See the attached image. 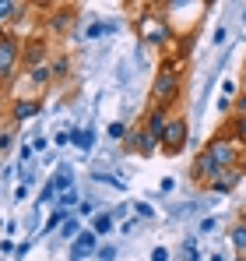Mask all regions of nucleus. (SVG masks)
<instances>
[{
	"label": "nucleus",
	"mask_w": 246,
	"mask_h": 261,
	"mask_svg": "<svg viewBox=\"0 0 246 261\" xmlns=\"http://www.w3.org/2000/svg\"><path fill=\"white\" fill-rule=\"evenodd\" d=\"M18 60H21V43L14 36H4L0 39V85L11 82V74L18 71Z\"/></svg>",
	"instance_id": "nucleus-1"
},
{
	"label": "nucleus",
	"mask_w": 246,
	"mask_h": 261,
	"mask_svg": "<svg viewBox=\"0 0 246 261\" xmlns=\"http://www.w3.org/2000/svg\"><path fill=\"white\" fill-rule=\"evenodd\" d=\"M176 88H179L176 67H162L159 78H155V85H151V99H155V102H169V99L176 95Z\"/></svg>",
	"instance_id": "nucleus-2"
},
{
	"label": "nucleus",
	"mask_w": 246,
	"mask_h": 261,
	"mask_svg": "<svg viewBox=\"0 0 246 261\" xmlns=\"http://www.w3.org/2000/svg\"><path fill=\"white\" fill-rule=\"evenodd\" d=\"M183 145H187V120L176 117V120H169V127H165V134H162V148L169 155H176Z\"/></svg>",
	"instance_id": "nucleus-3"
},
{
	"label": "nucleus",
	"mask_w": 246,
	"mask_h": 261,
	"mask_svg": "<svg viewBox=\"0 0 246 261\" xmlns=\"http://www.w3.org/2000/svg\"><path fill=\"white\" fill-rule=\"evenodd\" d=\"M204 152L214 159V166H218V170H229V166H232V159H236V145H232L229 138H214Z\"/></svg>",
	"instance_id": "nucleus-4"
},
{
	"label": "nucleus",
	"mask_w": 246,
	"mask_h": 261,
	"mask_svg": "<svg viewBox=\"0 0 246 261\" xmlns=\"http://www.w3.org/2000/svg\"><path fill=\"white\" fill-rule=\"evenodd\" d=\"M239 170H218V176L211 180V187L218 191V194H229V191H236V184H239Z\"/></svg>",
	"instance_id": "nucleus-5"
},
{
	"label": "nucleus",
	"mask_w": 246,
	"mask_h": 261,
	"mask_svg": "<svg viewBox=\"0 0 246 261\" xmlns=\"http://www.w3.org/2000/svg\"><path fill=\"white\" fill-rule=\"evenodd\" d=\"M95 240H99V233H95V229H88V233H81V237H78V244L71 247V254H74V261H81L84 254H91V251H95Z\"/></svg>",
	"instance_id": "nucleus-6"
},
{
	"label": "nucleus",
	"mask_w": 246,
	"mask_h": 261,
	"mask_svg": "<svg viewBox=\"0 0 246 261\" xmlns=\"http://www.w3.org/2000/svg\"><path fill=\"white\" fill-rule=\"evenodd\" d=\"M194 176H211V180L218 176V166H214V159H211L207 152L197 155V163H194Z\"/></svg>",
	"instance_id": "nucleus-7"
},
{
	"label": "nucleus",
	"mask_w": 246,
	"mask_h": 261,
	"mask_svg": "<svg viewBox=\"0 0 246 261\" xmlns=\"http://www.w3.org/2000/svg\"><path fill=\"white\" fill-rule=\"evenodd\" d=\"M56 191H71L74 187V176H71V166H60L56 173H53V180H49Z\"/></svg>",
	"instance_id": "nucleus-8"
},
{
	"label": "nucleus",
	"mask_w": 246,
	"mask_h": 261,
	"mask_svg": "<svg viewBox=\"0 0 246 261\" xmlns=\"http://www.w3.org/2000/svg\"><path fill=\"white\" fill-rule=\"evenodd\" d=\"M36 113H39V102H36V99H21V102L14 106V117H18V120H28V117H36Z\"/></svg>",
	"instance_id": "nucleus-9"
},
{
	"label": "nucleus",
	"mask_w": 246,
	"mask_h": 261,
	"mask_svg": "<svg viewBox=\"0 0 246 261\" xmlns=\"http://www.w3.org/2000/svg\"><path fill=\"white\" fill-rule=\"evenodd\" d=\"M18 11H21V4H14V0H0V25L11 21V18H18Z\"/></svg>",
	"instance_id": "nucleus-10"
},
{
	"label": "nucleus",
	"mask_w": 246,
	"mask_h": 261,
	"mask_svg": "<svg viewBox=\"0 0 246 261\" xmlns=\"http://www.w3.org/2000/svg\"><path fill=\"white\" fill-rule=\"evenodd\" d=\"M71 141H74L78 148H84V152H88V148L95 145V134H91V130H74V134H71Z\"/></svg>",
	"instance_id": "nucleus-11"
},
{
	"label": "nucleus",
	"mask_w": 246,
	"mask_h": 261,
	"mask_svg": "<svg viewBox=\"0 0 246 261\" xmlns=\"http://www.w3.org/2000/svg\"><path fill=\"white\" fill-rule=\"evenodd\" d=\"M78 205H81V201H78V191H74V187H71V191H60V208L71 212V208H78Z\"/></svg>",
	"instance_id": "nucleus-12"
},
{
	"label": "nucleus",
	"mask_w": 246,
	"mask_h": 261,
	"mask_svg": "<svg viewBox=\"0 0 246 261\" xmlns=\"http://www.w3.org/2000/svg\"><path fill=\"white\" fill-rule=\"evenodd\" d=\"M232 244H236L239 258H246V226H236V229H232Z\"/></svg>",
	"instance_id": "nucleus-13"
},
{
	"label": "nucleus",
	"mask_w": 246,
	"mask_h": 261,
	"mask_svg": "<svg viewBox=\"0 0 246 261\" xmlns=\"http://www.w3.org/2000/svg\"><path fill=\"white\" fill-rule=\"evenodd\" d=\"M109 138H113V141H120V138H127V124H120V120H113V124H109Z\"/></svg>",
	"instance_id": "nucleus-14"
},
{
	"label": "nucleus",
	"mask_w": 246,
	"mask_h": 261,
	"mask_svg": "<svg viewBox=\"0 0 246 261\" xmlns=\"http://www.w3.org/2000/svg\"><path fill=\"white\" fill-rule=\"evenodd\" d=\"M109 226H113V212H106V216L95 219V233H109Z\"/></svg>",
	"instance_id": "nucleus-15"
},
{
	"label": "nucleus",
	"mask_w": 246,
	"mask_h": 261,
	"mask_svg": "<svg viewBox=\"0 0 246 261\" xmlns=\"http://www.w3.org/2000/svg\"><path fill=\"white\" fill-rule=\"evenodd\" d=\"M95 180H99V184H109V187H127L120 176H113V173H95Z\"/></svg>",
	"instance_id": "nucleus-16"
},
{
	"label": "nucleus",
	"mask_w": 246,
	"mask_h": 261,
	"mask_svg": "<svg viewBox=\"0 0 246 261\" xmlns=\"http://www.w3.org/2000/svg\"><path fill=\"white\" fill-rule=\"evenodd\" d=\"M60 237H64V240H67V237H78V222H74V219H67V222L60 226Z\"/></svg>",
	"instance_id": "nucleus-17"
},
{
	"label": "nucleus",
	"mask_w": 246,
	"mask_h": 261,
	"mask_svg": "<svg viewBox=\"0 0 246 261\" xmlns=\"http://www.w3.org/2000/svg\"><path fill=\"white\" fill-rule=\"evenodd\" d=\"M236 138H239V141H246V117H239V120H236Z\"/></svg>",
	"instance_id": "nucleus-18"
},
{
	"label": "nucleus",
	"mask_w": 246,
	"mask_h": 261,
	"mask_svg": "<svg viewBox=\"0 0 246 261\" xmlns=\"http://www.w3.org/2000/svg\"><path fill=\"white\" fill-rule=\"evenodd\" d=\"M99 258H102V261H113V258H116V247H102V251H99Z\"/></svg>",
	"instance_id": "nucleus-19"
},
{
	"label": "nucleus",
	"mask_w": 246,
	"mask_h": 261,
	"mask_svg": "<svg viewBox=\"0 0 246 261\" xmlns=\"http://www.w3.org/2000/svg\"><path fill=\"white\" fill-rule=\"evenodd\" d=\"M91 208H95V201H81L78 205V216H91Z\"/></svg>",
	"instance_id": "nucleus-20"
},
{
	"label": "nucleus",
	"mask_w": 246,
	"mask_h": 261,
	"mask_svg": "<svg viewBox=\"0 0 246 261\" xmlns=\"http://www.w3.org/2000/svg\"><path fill=\"white\" fill-rule=\"evenodd\" d=\"M151 261H169V251H165V247H159V251L151 254Z\"/></svg>",
	"instance_id": "nucleus-21"
},
{
	"label": "nucleus",
	"mask_w": 246,
	"mask_h": 261,
	"mask_svg": "<svg viewBox=\"0 0 246 261\" xmlns=\"http://www.w3.org/2000/svg\"><path fill=\"white\" fill-rule=\"evenodd\" d=\"M42 57V46H32V49H28V64H32V60H39Z\"/></svg>",
	"instance_id": "nucleus-22"
},
{
	"label": "nucleus",
	"mask_w": 246,
	"mask_h": 261,
	"mask_svg": "<svg viewBox=\"0 0 246 261\" xmlns=\"http://www.w3.org/2000/svg\"><path fill=\"white\" fill-rule=\"evenodd\" d=\"M239 117H246V92L239 95Z\"/></svg>",
	"instance_id": "nucleus-23"
},
{
	"label": "nucleus",
	"mask_w": 246,
	"mask_h": 261,
	"mask_svg": "<svg viewBox=\"0 0 246 261\" xmlns=\"http://www.w3.org/2000/svg\"><path fill=\"white\" fill-rule=\"evenodd\" d=\"M243 92H246V78H243Z\"/></svg>",
	"instance_id": "nucleus-24"
},
{
	"label": "nucleus",
	"mask_w": 246,
	"mask_h": 261,
	"mask_svg": "<svg viewBox=\"0 0 246 261\" xmlns=\"http://www.w3.org/2000/svg\"><path fill=\"white\" fill-rule=\"evenodd\" d=\"M0 39H4V29H0Z\"/></svg>",
	"instance_id": "nucleus-25"
},
{
	"label": "nucleus",
	"mask_w": 246,
	"mask_h": 261,
	"mask_svg": "<svg viewBox=\"0 0 246 261\" xmlns=\"http://www.w3.org/2000/svg\"><path fill=\"white\" fill-rule=\"evenodd\" d=\"M236 261H246V258H236Z\"/></svg>",
	"instance_id": "nucleus-26"
},
{
	"label": "nucleus",
	"mask_w": 246,
	"mask_h": 261,
	"mask_svg": "<svg viewBox=\"0 0 246 261\" xmlns=\"http://www.w3.org/2000/svg\"><path fill=\"white\" fill-rule=\"evenodd\" d=\"M0 261H4V258H0Z\"/></svg>",
	"instance_id": "nucleus-27"
}]
</instances>
